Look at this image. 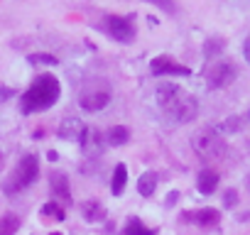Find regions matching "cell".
I'll use <instances>...</instances> for the list:
<instances>
[{"label":"cell","instance_id":"10","mask_svg":"<svg viewBox=\"0 0 250 235\" xmlns=\"http://www.w3.org/2000/svg\"><path fill=\"white\" fill-rule=\"evenodd\" d=\"M86 133V125L79 120V118H64V123L59 125V135L69 142H81Z\"/></svg>","mask_w":250,"mask_h":235},{"label":"cell","instance_id":"5","mask_svg":"<svg viewBox=\"0 0 250 235\" xmlns=\"http://www.w3.org/2000/svg\"><path fill=\"white\" fill-rule=\"evenodd\" d=\"M235 74H238L235 66H233L230 61L221 59V61H216V64L208 66V71H206V83H208V88H223V86L233 83Z\"/></svg>","mask_w":250,"mask_h":235},{"label":"cell","instance_id":"17","mask_svg":"<svg viewBox=\"0 0 250 235\" xmlns=\"http://www.w3.org/2000/svg\"><path fill=\"white\" fill-rule=\"evenodd\" d=\"M81 213H83V218H86L88 223H98V220H103V215H105V211H103V206H101L98 201H83V203H81Z\"/></svg>","mask_w":250,"mask_h":235},{"label":"cell","instance_id":"14","mask_svg":"<svg viewBox=\"0 0 250 235\" xmlns=\"http://www.w3.org/2000/svg\"><path fill=\"white\" fill-rule=\"evenodd\" d=\"M125 181H128V167H125V164L120 162V164H115V169H113L110 191H113L115 196H120V194L125 191Z\"/></svg>","mask_w":250,"mask_h":235},{"label":"cell","instance_id":"3","mask_svg":"<svg viewBox=\"0 0 250 235\" xmlns=\"http://www.w3.org/2000/svg\"><path fill=\"white\" fill-rule=\"evenodd\" d=\"M37 176H40V159H37L35 155H25V157L15 164V169L10 172V176L3 181V191H5L8 196L20 194L22 189L32 186V184L37 181Z\"/></svg>","mask_w":250,"mask_h":235},{"label":"cell","instance_id":"22","mask_svg":"<svg viewBox=\"0 0 250 235\" xmlns=\"http://www.w3.org/2000/svg\"><path fill=\"white\" fill-rule=\"evenodd\" d=\"M30 61L32 64H57V59L52 54H35V57H30Z\"/></svg>","mask_w":250,"mask_h":235},{"label":"cell","instance_id":"11","mask_svg":"<svg viewBox=\"0 0 250 235\" xmlns=\"http://www.w3.org/2000/svg\"><path fill=\"white\" fill-rule=\"evenodd\" d=\"M49 184H52V194L57 198H62L64 203H71V189H69V176L62 174V172H54L49 176Z\"/></svg>","mask_w":250,"mask_h":235},{"label":"cell","instance_id":"9","mask_svg":"<svg viewBox=\"0 0 250 235\" xmlns=\"http://www.w3.org/2000/svg\"><path fill=\"white\" fill-rule=\"evenodd\" d=\"M105 137L98 133V130H93V128H86V133H83V140H81V147H83V155L86 157H101L103 155V150H105Z\"/></svg>","mask_w":250,"mask_h":235},{"label":"cell","instance_id":"19","mask_svg":"<svg viewBox=\"0 0 250 235\" xmlns=\"http://www.w3.org/2000/svg\"><path fill=\"white\" fill-rule=\"evenodd\" d=\"M123 235H155L143 220H138V218H133L128 225H125V230H123Z\"/></svg>","mask_w":250,"mask_h":235},{"label":"cell","instance_id":"6","mask_svg":"<svg viewBox=\"0 0 250 235\" xmlns=\"http://www.w3.org/2000/svg\"><path fill=\"white\" fill-rule=\"evenodd\" d=\"M110 103V91H108V86H91V88H86L83 93H81V98H79V105L86 110V113H98V110H103L105 105Z\"/></svg>","mask_w":250,"mask_h":235},{"label":"cell","instance_id":"13","mask_svg":"<svg viewBox=\"0 0 250 235\" xmlns=\"http://www.w3.org/2000/svg\"><path fill=\"white\" fill-rule=\"evenodd\" d=\"M216 186H218V174L213 169H201L199 176H196V191L208 196V194L216 191Z\"/></svg>","mask_w":250,"mask_h":235},{"label":"cell","instance_id":"20","mask_svg":"<svg viewBox=\"0 0 250 235\" xmlns=\"http://www.w3.org/2000/svg\"><path fill=\"white\" fill-rule=\"evenodd\" d=\"M42 215L54 218V220H64V208H62L57 201H49V203H44V206H42Z\"/></svg>","mask_w":250,"mask_h":235},{"label":"cell","instance_id":"24","mask_svg":"<svg viewBox=\"0 0 250 235\" xmlns=\"http://www.w3.org/2000/svg\"><path fill=\"white\" fill-rule=\"evenodd\" d=\"M243 54H245V59H248V64H250V35H248V39H245V44H243Z\"/></svg>","mask_w":250,"mask_h":235},{"label":"cell","instance_id":"7","mask_svg":"<svg viewBox=\"0 0 250 235\" xmlns=\"http://www.w3.org/2000/svg\"><path fill=\"white\" fill-rule=\"evenodd\" d=\"M105 30H108V35H110L113 39H118V42H123V44H128V42L135 39V25H133L130 18H118V15H113V18L105 20Z\"/></svg>","mask_w":250,"mask_h":235},{"label":"cell","instance_id":"12","mask_svg":"<svg viewBox=\"0 0 250 235\" xmlns=\"http://www.w3.org/2000/svg\"><path fill=\"white\" fill-rule=\"evenodd\" d=\"M184 215H187V220H191L196 225H204V228H213L221 220V213L216 208H199L196 213H184Z\"/></svg>","mask_w":250,"mask_h":235},{"label":"cell","instance_id":"23","mask_svg":"<svg viewBox=\"0 0 250 235\" xmlns=\"http://www.w3.org/2000/svg\"><path fill=\"white\" fill-rule=\"evenodd\" d=\"M223 201H226V206L230 208V206L238 201V198H235V191H226V198H223Z\"/></svg>","mask_w":250,"mask_h":235},{"label":"cell","instance_id":"26","mask_svg":"<svg viewBox=\"0 0 250 235\" xmlns=\"http://www.w3.org/2000/svg\"><path fill=\"white\" fill-rule=\"evenodd\" d=\"M52 235H62V233H52Z\"/></svg>","mask_w":250,"mask_h":235},{"label":"cell","instance_id":"25","mask_svg":"<svg viewBox=\"0 0 250 235\" xmlns=\"http://www.w3.org/2000/svg\"><path fill=\"white\" fill-rule=\"evenodd\" d=\"M0 169H3V152H0Z\"/></svg>","mask_w":250,"mask_h":235},{"label":"cell","instance_id":"18","mask_svg":"<svg viewBox=\"0 0 250 235\" xmlns=\"http://www.w3.org/2000/svg\"><path fill=\"white\" fill-rule=\"evenodd\" d=\"M18 230H20V215L15 213L0 215V235H15Z\"/></svg>","mask_w":250,"mask_h":235},{"label":"cell","instance_id":"2","mask_svg":"<svg viewBox=\"0 0 250 235\" xmlns=\"http://www.w3.org/2000/svg\"><path fill=\"white\" fill-rule=\"evenodd\" d=\"M59 96H62V83H59V78L52 76V74H40V76L32 81V86L20 96V108H22L25 115H30V113H42V110L52 108V105L59 100Z\"/></svg>","mask_w":250,"mask_h":235},{"label":"cell","instance_id":"15","mask_svg":"<svg viewBox=\"0 0 250 235\" xmlns=\"http://www.w3.org/2000/svg\"><path fill=\"white\" fill-rule=\"evenodd\" d=\"M155 191H157V174H155V172H145V174L138 179V194L145 196V198H150Z\"/></svg>","mask_w":250,"mask_h":235},{"label":"cell","instance_id":"16","mask_svg":"<svg viewBox=\"0 0 250 235\" xmlns=\"http://www.w3.org/2000/svg\"><path fill=\"white\" fill-rule=\"evenodd\" d=\"M128 140H130V130L125 128V125H115V128H110L105 133V142L113 145V147H120V145L128 142Z\"/></svg>","mask_w":250,"mask_h":235},{"label":"cell","instance_id":"1","mask_svg":"<svg viewBox=\"0 0 250 235\" xmlns=\"http://www.w3.org/2000/svg\"><path fill=\"white\" fill-rule=\"evenodd\" d=\"M155 98L160 110L165 113V118H169L172 125H184L189 120H194L199 113V103L194 96H189L184 88H179L177 83H160L155 88Z\"/></svg>","mask_w":250,"mask_h":235},{"label":"cell","instance_id":"8","mask_svg":"<svg viewBox=\"0 0 250 235\" xmlns=\"http://www.w3.org/2000/svg\"><path fill=\"white\" fill-rule=\"evenodd\" d=\"M150 71L155 74V76H189L191 71H189V66H184V64H179V61H174L172 57H167V54H160V57H155L152 59V64H150Z\"/></svg>","mask_w":250,"mask_h":235},{"label":"cell","instance_id":"4","mask_svg":"<svg viewBox=\"0 0 250 235\" xmlns=\"http://www.w3.org/2000/svg\"><path fill=\"white\" fill-rule=\"evenodd\" d=\"M191 147H194V152H196L201 159H216V157H221V155L226 152V140H223L216 130L204 128V130H199V133L191 137Z\"/></svg>","mask_w":250,"mask_h":235},{"label":"cell","instance_id":"21","mask_svg":"<svg viewBox=\"0 0 250 235\" xmlns=\"http://www.w3.org/2000/svg\"><path fill=\"white\" fill-rule=\"evenodd\" d=\"M145 3L157 5V8H160V10H165V13H174V3H172V0H145Z\"/></svg>","mask_w":250,"mask_h":235}]
</instances>
